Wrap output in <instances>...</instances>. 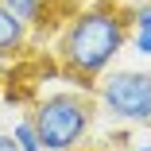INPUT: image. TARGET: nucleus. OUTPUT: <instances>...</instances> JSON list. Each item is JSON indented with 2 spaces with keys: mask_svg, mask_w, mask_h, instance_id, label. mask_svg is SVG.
<instances>
[{
  "mask_svg": "<svg viewBox=\"0 0 151 151\" xmlns=\"http://www.w3.org/2000/svg\"><path fill=\"white\" fill-rule=\"evenodd\" d=\"M128 35H132V12H124L120 4H93V8L74 12L62 23L54 58L70 81H78L81 89L93 93L97 78L128 47Z\"/></svg>",
  "mask_w": 151,
  "mask_h": 151,
  "instance_id": "nucleus-1",
  "label": "nucleus"
},
{
  "mask_svg": "<svg viewBox=\"0 0 151 151\" xmlns=\"http://www.w3.org/2000/svg\"><path fill=\"white\" fill-rule=\"evenodd\" d=\"M97 97L89 89H54L31 109V124L39 132L43 151H78L93 128Z\"/></svg>",
  "mask_w": 151,
  "mask_h": 151,
  "instance_id": "nucleus-2",
  "label": "nucleus"
},
{
  "mask_svg": "<svg viewBox=\"0 0 151 151\" xmlns=\"http://www.w3.org/2000/svg\"><path fill=\"white\" fill-rule=\"evenodd\" d=\"M97 105L124 124H151V74L147 70H105L93 85Z\"/></svg>",
  "mask_w": 151,
  "mask_h": 151,
  "instance_id": "nucleus-3",
  "label": "nucleus"
},
{
  "mask_svg": "<svg viewBox=\"0 0 151 151\" xmlns=\"http://www.w3.org/2000/svg\"><path fill=\"white\" fill-rule=\"evenodd\" d=\"M27 27L23 19H16L4 4H0V62L4 58H19L23 54V47H27Z\"/></svg>",
  "mask_w": 151,
  "mask_h": 151,
  "instance_id": "nucleus-4",
  "label": "nucleus"
},
{
  "mask_svg": "<svg viewBox=\"0 0 151 151\" xmlns=\"http://www.w3.org/2000/svg\"><path fill=\"white\" fill-rule=\"evenodd\" d=\"M0 4H4L16 19H23L27 27H35L39 16H43V4H47V0H0Z\"/></svg>",
  "mask_w": 151,
  "mask_h": 151,
  "instance_id": "nucleus-5",
  "label": "nucleus"
},
{
  "mask_svg": "<svg viewBox=\"0 0 151 151\" xmlns=\"http://www.w3.org/2000/svg\"><path fill=\"white\" fill-rule=\"evenodd\" d=\"M12 139L19 143V151H43V143H39V132H35V124H31V116L16 120V128H12Z\"/></svg>",
  "mask_w": 151,
  "mask_h": 151,
  "instance_id": "nucleus-6",
  "label": "nucleus"
},
{
  "mask_svg": "<svg viewBox=\"0 0 151 151\" xmlns=\"http://www.w3.org/2000/svg\"><path fill=\"white\" fill-rule=\"evenodd\" d=\"M128 47H132L139 58H151V27H132V35H128Z\"/></svg>",
  "mask_w": 151,
  "mask_h": 151,
  "instance_id": "nucleus-7",
  "label": "nucleus"
},
{
  "mask_svg": "<svg viewBox=\"0 0 151 151\" xmlns=\"http://www.w3.org/2000/svg\"><path fill=\"white\" fill-rule=\"evenodd\" d=\"M132 27H151V0H139L132 8Z\"/></svg>",
  "mask_w": 151,
  "mask_h": 151,
  "instance_id": "nucleus-8",
  "label": "nucleus"
},
{
  "mask_svg": "<svg viewBox=\"0 0 151 151\" xmlns=\"http://www.w3.org/2000/svg\"><path fill=\"white\" fill-rule=\"evenodd\" d=\"M0 151H19V143H16L8 132H0Z\"/></svg>",
  "mask_w": 151,
  "mask_h": 151,
  "instance_id": "nucleus-9",
  "label": "nucleus"
},
{
  "mask_svg": "<svg viewBox=\"0 0 151 151\" xmlns=\"http://www.w3.org/2000/svg\"><path fill=\"white\" fill-rule=\"evenodd\" d=\"M132 151H151V143H139V147H132Z\"/></svg>",
  "mask_w": 151,
  "mask_h": 151,
  "instance_id": "nucleus-10",
  "label": "nucleus"
},
{
  "mask_svg": "<svg viewBox=\"0 0 151 151\" xmlns=\"http://www.w3.org/2000/svg\"><path fill=\"white\" fill-rule=\"evenodd\" d=\"M89 151H93V147H89Z\"/></svg>",
  "mask_w": 151,
  "mask_h": 151,
  "instance_id": "nucleus-11",
  "label": "nucleus"
}]
</instances>
